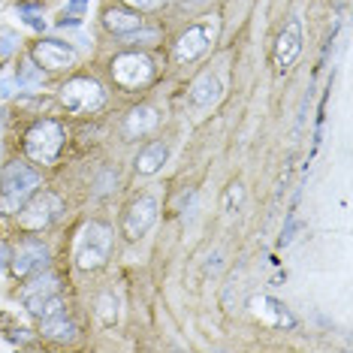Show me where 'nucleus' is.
Masks as SVG:
<instances>
[{"label": "nucleus", "instance_id": "f257e3e1", "mask_svg": "<svg viewBox=\"0 0 353 353\" xmlns=\"http://www.w3.org/2000/svg\"><path fill=\"white\" fill-rule=\"evenodd\" d=\"M37 188H39V172L34 166L19 163V160L10 163L0 175V212L15 214Z\"/></svg>", "mask_w": 353, "mask_h": 353}, {"label": "nucleus", "instance_id": "f03ea898", "mask_svg": "<svg viewBox=\"0 0 353 353\" xmlns=\"http://www.w3.org/2000/svg\"><path fill=\"white\" fill-rule=\"evenodd\" d=\"M112 254V230L100 221H91L88 227L82 230L79 236V245H76V266L91 272V269H100L106 266Z\"/></svg>", "mask_w": 353, "mask_h": 353}, {"label": "nucleus", "instance_id": "7ed1b4c3", "mask_svg": "<svg viewBox=\"0 0 353 353\" xmlns=\"http://www.w3.org/2000/svg\"><path fill=\"white\" fill-rule=\"evenodd\" d=\"M63 145V127L58 121H37L25 136V151L34 163H54Z\"/></svg>", "mask_w": 353, "mask_h": 353}, {"label": "nucleus", "instance_id": "20e7f679", "mask_svg": "<svg viewBox=\"0 0 353 353\" xmlns=\"http://www.w3.org/2000/svg\"><path fill=\"white\" fill-rule=\"evenodd\" d=\"M21 302H25V308L30 311L34 317H52L63 311V296H61V284L54 275H43L37 278L34 284L28 287L25 293H21Z\"/></svg>", "mask_w": 353, "mask_h": 353}, {"label": "nucleus", "instance_id": "39448f33", "mask_svg": "<svg viewBox=\"0 0 353 353\" xmlns=\"http://www.w3.org/2000/svg\"><path fill=\"white\" fill-rule=\"evenodd\" d=\"M61 103L67 106L73 115H88V112H97L103 103H106V91L100 88V82L94 79H70L67 85L61 88Z\"/></svg>", "mask_w": 353, "mask_h": 353}, {"label": "nucleus", "instance_id": "423d86ee", "mask_svg": "<svg viewBox=\"0 0 353 353\" xmlns=\"http://www.w3.org/2000/svg\"><path fill=\"white\" fill-rule=\"evenodd\" d=\"M151 76H154V63H151L148 54L124 52L112 61V79H115L124 91H136V88L148 85Z\"/></svg>", "mask_w": 353, "mask_h": 353}, {"label": "nucleus", "instance_id": "0eeeda50", "mask_svg": "<svg viewBox=\"0 0 353 353\" xmlns=\"http://www.w3.org/2000/svg\"><path fill=\"white\" fill-rule=\"evenodd\" d=\"M214 34H218V15H208L205 21H199V25L194 28H188L184 34L179 37V43H175V61L179 63H190V61H196L199 54H205V49L212 46V39Z\"/></svg>", "mask_w": 353, "mask_h": 353}, {"label": "nucleus", "instance_id": "6e6552de", "mask_svg": "<svg viewBox=\"0 0 353 353\" xmlns=\"http://www.w3.org/2000/svg\"><path fill=\"white\" fill-rule=\"evenodd\" d=\"M157 212H160V199H157L154 190L136 196L133 203L127 205V214H124V236L130 239V242L142 239L157 223Z\"/></svg>", "mask_w": 353, "mask_h": 353}, {"label": "nucleus", "instance_id": "1a4fd4ad", "mask_svg": "<svg viewBox=\"0 0 353 353\" xmlns=\"http://www.w3.org/2000/svg\"><path fill=\"white\" fill-rule=\"evenodd\" d=\"M58 214H61V199L54 194H49V190H43V194H37L28 205L19 208V223L30 232H39V230L49 227Z\"/></svg>", "mask_w": 353, "mask_h": 353}, {"label": "nucleus", "instance_id": "9d476101", "mask_svg": "<svg viewBox=\"0 0 353 353\" xmlns=\"http://www.w3.org/2000/svg\"><path fill=\"white\" fill-rule=\"evenodd\" d=\"M52 263V251L49 245H43L39 239H25V242L19 245V251L12 254V272L19 278H30V275H39L43 269H49Z\"/></svg>", "mask_w": 353, "mask_h": 353}, {"label": "nucleus", "instance_id": "9b49d317", "mask_svg": "<svg viewBox=\"0 0 353 353\" xmlns=\"http://www.w3.org/2000/svg\"><path fill=\"white\" fill-rule=\"evenodd\" d=\"M251 308H254V314L260 317L263 323H269L275 329H296V326H299V320L290 314V308H287L284 302L272 299V296H254Z\"/></svg>", "mask_w": 353, "mask_h": 353}, {"label": "nucleus", "instance_id": "f8f14e48", "mask_svg": "<svg viewBox=\"0 0 353 353\" xmlns=\"http://www.w3.org/2000/svg\"><path fill=\"white\" fill-rule=\"evenodd\" d=\"M299 52H302V15H293L278 37V49H275L278 67L281 70L293 67L296 58H299Z\"/></svg>", "mask_w": 353, "mask_h": 353}, {"label": "nucleus", "instance_id": "ddd939ff", "mask_svg": "<svg viewBox=\"0 0 353 353\" xmlns=\"http://www.w3.org/2000/svg\"><path fill=\"white\" fill-rule=\"evenodd\" d=\"M34 61L46 70H63L76 61V52L61 39H43L34 46Z\"/></svg>", "mask_w": 353, "mask_h": 353}, {"label": "nucleus", "instance_id": "4468645a", "mask_svg": "<svg viewBox=\"0 0 353 353\" xmlns=\"http://www.w3.org/2000/svg\"><path fill=\"white\" fill-rule=\"evenodd\" d=\"M221 91H223L221 79L212 76V73H203L194 85H190V103H194L196 109H208L212 103L221 100Z\"/></svg>", "mask_w": 353, "mask_h": 353}, {"label": "nucleus", "instance_id": "2eb2a0df", "mask_svg": "<svg viewBox=\"0 0 353 353\" xmlns=\"http://www.w3.org/2000/svg\"><path fill=\"white\" fill-rule=\"evenodd\" d=\"M157 109L154 106H136L127 112V121H124V133L130 136V139H136V136H145L157 127Z\"/></svg>", "mask_w": 353, "mask_h": 353}, {"label": "nucleus", "instance_id": "dca6fc26", "mask_svg": "<svg viewBox=\"0 0 353 353\" xmlns=\"http://www.w3.org/2000/svg\"><path fill=\"white\" fill-rule=\"evenodd\" d=\"M166 154H170V148H166V142H151L148 148L139 151V157H136V172L139 175H157L163 170L166 163Z\"/></svg>", "mask_w": 353, "mask_h": 353}, {"label": "nucleus", "instance_id": "f3484780", "mask_svg": "<svg viewBox=\"0 0 353 353\" xmlns=\"http://www.w3.org/2000/svg\"><path fill=\"white\" fill-rule=\"evenodd\" d=\"M103 25L109 30H115V34H136V30H142V19L139 12H130V10H106L103 12Z\"/></svg>", "mask_w": 353, "mask_h": 353}, {"label": "nucleus", "instance_id": "a211bd4d", "mask_svg": "<svg viewBox=\"0 0 353 353\" xmlns=\"http://www.w3.org/2000/svg\"><path fill=\"white\" fill-rule=\"evenodd\" d=\"M43 335L46 339H52V341L67 344V341L76 339V326H73V320L63 314V311H58V314H52V317H43Z\"/></svg>", "mask_w": 353, "mask_h": 353}, {"label": "nucleus", "instance_id": "6ab92c4d", "mask_svg": "<svg viewBox=\"0 0 353 353\" xmlns=\"http://www.w3.org/2000/svg\"><path fill=\"white\" fill-rule=\"evenodd\" d=\"M15 82H19V91H34L43 85V67L34 58H25L15 70Z\"/></svg>", "mask_w": 353, "mask_h": 353}, {"label": "nucleus", "instance_id": "aec40b11", "mask_svg": "<svg viewBox=\"0 0 353 353\" xmlns=\"http://www.w3.org/2000/svg\"><path fill=\"white\" fill-rule=\"evenodd\" d=\"M97 317L103 326H115L118 323V296L106 290L97 296Z\"/></svg>", "mask_w": 353, "mask_h": 353}, {"label": "nucleus", "instance_id": "412c9836", "mask_svg": "<svg viewBox=\"0 0 353 353\" xmlns=\"http://www.w3.org/2000/svg\"><path fill=\"white\" fill-rule=\"evenodd\" d=\"M88 3H91V0H70L67 12H63V19L58 21V25H61V28L79 25V21H82V15H85V10H88Z\"/></svg>", "mask_w": 353, "mask_h": 353}, {"label": "nucleus", "instance_id": "4be33fe9", "mask_svg": "<svg viewBox=\"0 0 353 353\" xmlns=\"http://www.w3.org/2000/svg\"><path fill=\"white\" fill-rule=\"evenodd\" d=\"M19 15L25 19V25L28 28H34V30H46V19H43V10L34 3H21L19 6Z\"/></svg>", "mask_w": 353, "mask_h": 353}, {"label": "nucleus", "instance_id": "5701e85b", "mask_svg": "<svg viewBox=\"0 0 353 353\" xmlns=\"http://www.w3.org/2000/svg\"><path fill=\"white\" fill-rule=\"evenodd\" d=\"M19 34L15 30H10V28H0V58H10V54L19 49Z\"/></svg>", "mask_w": 353, "mask_h": 353}, {"label": "nucleus", "instance_id": "b1692460", "mask_svg": "<svg viewBox=\"0 0 353 353\" xmlns=\"http://www.w3.org/2000/svg\"><path fill=\"white\" fill-rule=\"evenodd\" d=\"M127 6H133L136 12H154V10H160V6H166L170 0H124Z\"/></svg>", "mask_w": 353, "mask_h": 353}, {"label": "nucleus", "instance_id": "393cba45", "mask_svg": "<svg viewBox=\"0 0 353 353\" xmlns=\"http://www.w3.org/2000/svg\"><path fill=\"white\" fill-rule=\"evenodd\" d=\"M15 91H19V82H15V73L0 76V97H12Z\"/></svg>", "mask_w": 353, "mask_h": 353}, {"label": "nucleus", "instance_id": "a878e982", "mask_svg": "<svg viewBox=\"0 0 353 353\" xmlns=\"http://www.w3.org/2000/svg\"><path fill=\"white\" fill-rule=\"evenodd\" d=\"M109 184H115V172H103L100 175V181H97V190H94V194H97V196H103V194H109Z\"/></svg>", "mask_w": 353, "mask_h": 353}, {"label": "nucleus", "instance_id": "bb28decb", "mask_svg": "<svg viewBox=\"0 0 353 353\" xmlns=\"http://www.w3.org/2000/svg\"><path fill=\"white\" fill-rule=\"evenodd\" d=\"M293 230H296V214L290 212V214H287V230H284V236H281V245H290Z\"/></svg>", "mask_w": 353, "mask_h": 353}, {"label": "nucleus", "instance_id": "cd10ccee", "mask_svg": "<svg viewBox=\"0 0 353 353\" xmlns=\"http://www.w3.org/2000/svg\"><path fill=\"white\" fill-rule=\"evenodd\" d=\"M10 260H12V251H10L6 245H0V269L10 266Z\"/></svg>", "mask_w": 353, "mask_h": 353}, {"label": "nucleus", "instance_id": "c85d7f7f", "mask_svg": "<svg viewBox=\"0 0 353 353\" xmlns=\"http://www.w3.org/2000/svg\"><path fill=\"white\" fill-rule=\"evenodd\" d=\"M3 115H6V112H3V109H0V130H3Z\"/></svg>", "mask_w": 353, "mask_h": 353}]
</instances>
